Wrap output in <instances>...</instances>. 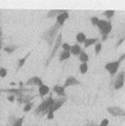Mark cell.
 I'll list each match as a JSON object with an SVG mask.
<instances>
[{
	"instance_id": "4fadbf2b",
	"label": "cell",
	"mask_w": 125,
	"mask_h": 126,
	"mask_svg": "<svg viewBox=\"0 0 125 126\" xmlns=\"http://www.w3.org/2000/svg\"><path fill=\"white\" fill-rule=\"evenodd\" d=\"M25 84L26 86H32V87H39V86H42L43 84V81H42V79L41 77H38V76H34V77H31V79H29L28 81L25 82Z\"/></svg>"
},
{
	"instance_id": "484cf974",
	"label": "cell",
	"mask_w": 125,
	"mask_h": 126,
	"mask_svg": "<svg viewBox=\"0 0 125 126\" xmlns=\"http://www.w3.org/2000/svg\"><path fill=\"white\" fill-rule=\"evenodd\" d=\"M103 16L106 17L108 20H111V18H113V16H114V11H112V10H110V11H105V12H103Z\"/></svg>"
},
{
	"instance_id": "5bb4252c",
	"label": "cell",
	"mask_w": 125,
	"mask_h": 126,
	"mask_svg": "<svg viewBox=\"0 0 125 126\" xmlns=\"http://www.w3.org/2000/svg\"><path fill=\"white\" fill-rule=\"evenodd\" d=\"M53 93H56L60 98H67V94H66V88L63 86H58L56 84L53 87Z\"/></svg>"
},
{
	"instance_id": "30bf717a",
	"label": "cell",
	"mask_w": 125,
	"mask_h": 126,
	"mask_svg": "<svg viewBox=\"0 0 125 126\" xmlns=\"http://www.w3.org/2000/svg\"><path fill=\"white\" fill-rule=\"evenodd\" d=\"M106 111L111 114L112 117H123L125 113L122 107H107Z\"/></svg>"
},
{
	"instance_id": "7a4b0ae2",
	"label": "cell",
	"mask_w": 125,
	"mask_h": 126,
	"mask_svg": "<svg viewBox=\"0 0 125 126\" xmlns=\"http://www.w3.org/2000/svg\"><path fill=\"white\" fill-rule=\"evenodd\" d=\"M55 102V99H53V92L50 93L49 92V98H47L45 100H43L39 105L36 107V110L34 111V114L36 117H43V115H47V111L49 110V107L54 105Z\"/></svg>"
},
{
	"instance_id": "9a60e30c",
	"label": "cell",
	"mask_w": 125,
	"mask_h": 126,
	"mask_svg": "<svg viewBox=\"0 0 125 126\" xmlns=\"http://www.w3.org/2000/svg\"><path fill=\"white\" fill-rule=\"evenodd\" d=\"M49 92H50V88H49L47 84H42V86L38 87V96L43 98L44 95L49 94Z\"/></svg>"
},
{
	"instance_id": "9c48e42d",
	"label": "cell",
	"mask_w": 125,
	"mask_h": 126,
	"mask_svg": "<svg viewBox=\"0 0 125 126\" xmlns=\"http://www.w3.org/2000/svg\"><path fill=\"white\" fill-rule=\"evenodd\" d=\"M36 98V95L34 94H24V95H20V96H17L16 98V101L19 104V105H25V104H28L30 101H34V99Z\"/></svg>"
},
{
	"instance_id": "cb8c5ba5",
	"label": "cell",
	"mask_w": 125,
	"mask_h": 126,
	"mask_svg": "<svg viewBox=\"0 0 125 126\" xmlns=\"http://www.w3.org/2000/svg\"><path fill=\"white\" fill-rule=\"evenodd\" d=\"M87 70H88V64L87 63H81L80 64V68H79V71H80V74H86L87 73Z\"/></svg>"
},
{
	"instance_id": "ba28073f",
	"label": "cell",
	"mask_w": 125,
	"mask_h": 126,
	"mask_svg": "<svg viewBox=\"0 0 125 126\" xmlns=\"http://www.w3.org/2000/svg\"><path fill=\"white\" fill-rule=\"evenodd\" d=\"M66 101H67V98H60V96H58L57 99H55L54 105L51 106V107H49V110L47 111V114H48V113H55L56 111H58V110L66 104Z\"/></svg>"
},
{
	"instance_id": "5b68a950",
	"label": "cell",
	"mask_w": 125,
	"mask_h": 126,
	"mask_svg": "<svg viewBox=\"0 0 125 126\" xmlns=\"http://www.w3.org/2000/svg\"><path fill=\"white\" fill-rule=\"evenodd\" d=\"M97 28L99 29V32L101 36H110L112 29V23L111 20H104V19H99L97 24Z\"/></svg>"
},
{
	"instance_id": "7c38bea8",
	"label": "cell",
	"mask_w": 125,
	"mask_h": 126,
	"mask_svg": "<svg viewBox=\"0 0 125 126\" xmlns=\"http://www.w3.org/2000/svg\"><path fill=\"white\" fill-rule=\"evenodd\" d=\"M81 81H79L76 77L74 76H69L66 79V82L63 84V87L64 88H67V87H71V86H81Z\"/></svg>"
},
{
	"instance_id": "44dd1931",
	"label": "cell",
	"mask_w": 125,
	"mask_h": 126,
	"mask_svg": "<svg viewBox=\"0 0 125 126\" xmlns=\"http://www.w3.org/2000/svg\"><path fill=\"white\" fill-rule=\"evenodd\" d=\"M17 49H18V45H16V44H11V45H5L4 51H5L6 54H12V52H14Z\"/></svg>"
},
{
	"instance_id": "f1b7e54d",
	"label": "cell",
	"mask_w": 125,
	"mask_h": 126,
	"mask_svg": "<svg viewBox=\"0 0 125 126\" xmlns=\"http://www.w3.org/2000/svg\"><path fill=\"white\" fill-rule=\"evenodd\" d=\"M6 76H7V70L5 68H1L0 67V77L4 79V77H6Z\"/></svg>"
},
{
	"instance_id": "2e32d148",
	"label": "cell",
	"mask_w": 125,
	"mask_h": 126,
	"mask_svg": "<svg viewBox=\"0 0 125 126\" xmlns=\"http://www.w3.org/2000/svg\"><path fill=\"white\" fill-rule=\"evenodd\" d=\"M82 48L80 47V44H74V45H71V48H70V55H75V56H79L80 54H81V51H82Z\"/></svg>"
},
{
	"instance_id": "1f68e13d",
	"label": "cell",
	"mask_w": 125,
	"mask_h": 126,
	"mask_svg": "<svg viewBox=\"0 0 125 126\" xmlns=\"http://www.w3.org/2000/svg\"><path fill=\"white\" fill-rule=\"evenodd\" d=\"M123 43H124V37H122V38L119 39L118 42L116 43V45H114V47H116V48H119V45H122Z\"/></svg>"
},
{
	"instance_id": "d6986e66",
	"label": "cell",
	"mask_w": 125,
	"mask_h": 126,
	"mask_svg": "<svg viewBox=\"0 0 125 126\" xmlns=\"http://www.w3.org/2000/svg\"><path fill=\"white\" fill-rule=\"evenodd\" d=\"M77 57H79V61H80L81 63H87L88 61H89V56L86 54V51H85V50H82V51H81V54H80Z\"/></svg>"
},
{
	"instance_id": "7402d4cb",
	"label": "cell",
	"mask_w": 125,
	"mask_h": 126,
	"mask_svg": "<svg viewBox=\"0 0 125 126\" xmlns=\"http://www.w3.org/2000/svg\"><path fill=\"white\" fill-rule=\"evenodd\" d=\"M61 10H51V11H49L48 13H47V18H49V19H51V18H55V17H57L58 14H61Z\"/></svg>"
},
{
	"instance_id": "4dcf8cb0",
	"label": "cell",
	"mask_w": 125,
	"mask_h": 126,
	"mask_svg": "<svg viewBox=\"0 0 125 126\" xmlns=\"http://www.w3.org/2000/svg\"><path fill=\"white\" fill-rule=\"evenodd\" d=\"M98 21H99V18H98V17H92V18H90V23H92L93 26H97Z\"/></svg>"
},
{
	"instance_id": "836d02e7",
	"label": "cell",
	"mask_w": 125,
	"mask_h": 126,
	"mask_svg": "<svg viewBox=\"0 0 125 126\" xmlns=\"http://www.w3.org/2000/svg\"><path fill=\"white\" fill-rule=\"evenodd\" d=\"M17 119V117H16V114H10V123H11V125L13 124V121Z\"/></svg>"
},
{
	"instance_id": "3957f363",
	"label": "cell",
	"mask_w": 125,
	"mask_h": 126,
	"mask_svg": "<svg viewBox=\"0 0 125 126\" xmlns=\"http://www.w3.org/2000/svg\"><path fill=\"white\" fill-rule=\"evenodd\" d=\"M62 32H58V35H57V37H56L55 39V43H54V45H53V48H51V51H50V55H49L48 60L45 61V67H48L49 63L51 62V60L54 58V56H55L56 54H57V51H58V49L61 48V45H62Z\"/></svg>"
},
{
	"instance_id": "4316f807",
	"label": "cell",
	"mask_w": 125,
	"mask_h": 126,
	"mask_svg": "<svg viewBox=\"0 0 125 126\" xmlns=\"http://www.w3.org/2000/svg\"><path fill=\"white\" fill-rule=\"evenodd\" d=\"M101 49H103V43L99 41V42L95 43V50H94L95 55H99V54H100V51H101Z\"/></svg>"
},
{
	"instance_id": "8fae6325",
	"label": "cell",
	"mask_w": 125,
	"mask_h": 126,
	"mask_svg": "<svg viewBox=\"0 0 125 126\" xmlns=\"http://www.w3.org/2000/svg\"><path fill=\"white\" fill-rule=\"evenodd\" d=\"M68 18H69V13H68V11L64 10V11L61 12V14H58V16L56 17V23L62 28L63 25H64V23H66V20H67Z\"/></svg>"
},
{
	"instance_id": "d6a6232c",
	"label": "cell",
	"mask_w": 125,
	"mask_h": 126,
	"mask_svg": "<svg viewBox=\"0 0 125 126\" xmlns=\"http://www.w3.org/2000/svg\"><path fill=\"white\" fill-rule=\"evenodd\" d=\"M99 126H108V119H103Z\"/></svg>"
},
{
	"instance_id": "8992f818",
	"label": "cell",
	"mask_w": 125,
	"mask_h": 126,
	"mask_svg": "<svg viewBox=\"0 0 125 126\" xmlns=\"http://www.w3.org/2000/svg\"><path fill=\"white\" fill-rule=\"evenodd\" d=\"M34 88H24V87H19V88H8V89H0V93H8V94H12L16 98L17 96H20L24 95L26 93H32Z\"/></svg>"
},
{
	"instance_id": "74e56055",
	"label": "cell",
	"mask_w": 125,
	"mask_h": 126,
	"mask_svg": "<svg viewBox=\"0 0 125 126\" xmlns=\"http://www.w3.org/2000/svg\"><path fill=\"white\" fill-rule=\"evenodd\" d=\"M1 49H2V41L0 39V51H1Z\"/></svg>"
},
{
	"instance_id": "d4e9b609",
	"label": "cell",
	"mask_w": 125,
	"mask_h": 126,
	"mask_svg": "<svg viewBox=\"0 0 125 126\" xmlns=\"http://www.w3.org/2000/svg\"><path fill=\"white\" fill-rule=\"evenodd\" d=\"M24 119H25V117H20V118H17V119H16V120L13 121L12 126H23Z\"/></svg>"
},
{
	"instance_id": "6da1fadb",
	"label": "cell",
	"mask_w": 125,
	"mask_h": 126,
	"mask_svg": "<svg viewBox=\"0 0 125 126\" xmlns=\"http://www.w3.org/2000/svg\"><path fill=\"white\" fill-rule=\"evenodd\" d=\"M60 29H61V26H60L57 23H55L54 25H51V26L41 36V39H43L44 42H47V44H48V47L50 49L53 48V45H54V43H55L56 37H57L58 32H60Z\"/></svg>"
},
{
	"instance_id": "f546056e",
	"label": "cell",
	"mask_w": 125,
	"mask_h": 126,
	"mask_svg": "<svg viewBox=\"0 0 125 126\" xmlns=\"http://www.w3.org/2000/svg\"><path fill=\"white\" fill-rule=\"evenodd\" d=\"M61 47H62V50H64V51H69L70 52V48H71V45L67 44V43H63Z\"/></svg>"
},
{
	"instance_id": "e575fe53",
	"label": "cell",
	"mask_w": 125,
	"mask_h": 126,
	"mask_svg": "<svg viewBox=\"0 0 125 126\" xmlns=\"http://www.w3.org/2000/svg\"><path fill=\"white\" fill-rule=\"evenodd\" d=\"M7 100H8V101H11V102H13L14 100H16V96L12 95V94H10V95H8V98H7Z\"/></svg>"
},
{
	"instance_id": "8d00e7d4",
	"label": "cell",
	"mask_w": 125,
	"mask_h": 126,
	"mask_svg": "<svg viewBox=\"0 0 125 126\" xmlns=\"http://www.w3.org/2000/svg\"><path fill=\"white\" fill-rule=\"evenodd\" d=\"M47 115H48V117H47V119H48V120L54 119V113H48Z\"/></svg>"
},
{
	"instance_id": "52a82bcc",
	"label": "cell",
	"mask_w": 125,
	"mask_h": 126,
	"mask_svg": "<svg viewBox=\"0 0 125 126\" xmlns=\"http://www.w3.org/2000/svg\"><path fill=\"white\" fill-rule=\"evenodd\" d=\"M124 80H125V71L122 70L118 75L114 77V81H113V87H114L116 91H119V89L123 88V86H124Z\"/></svg>"
},
{
	"instance_id": "ffe728a7",
	"label": "cell",
	"mask_w": 125,
	"mask_h": 126,
	"mask_svg": "<svg viewBox=\"0 0 125 126\" xmlns=\"http://www.w3.org/2000/svg\"><path fill=\"white\" fill-rule=\"evenodd\" d=\"M100 39L98 38V37H94V38H87L86 39V42L83 43V45H85V48H88L90 45H93V44H95L97 42H99Z\"/></svg>"
},
{
	"instance_id": "e0dca14e",
	"label": "cell",
	"mask_w": 125,
	"mask_h": 126,
	"mask_svg": "<svg viewBox=\"0 0 125 126\" xmlns=\"http://www.w3.org/2000/svg\"><path fill=\"white\" fill-rule=\"evenodd\" d=\"M69 57H70L69 51L61 50V51L58 52V61H60V62H63V61H66V60H69Z\"/></svg>"
},
{
	"instance_id": "f35d334b",
	"label": "cell",
	"mask_w": 125,
	"mask_h": 126,
	"mask_svg": "<svg viewBox=\"0 0 125 126\" xmlns=\"http://www.w3.org/2000/svg\"><path fill=\"white\" fill-rule=\"evenodd\" d=\"M19 87H20V88L21 87H24V83H23V82H19Z\"/></svg>"
},
{
	"instance_id": "ac0fdd59",
	"label": "cell",
	"mask_w": 125,
	"mask_h": 126,
	"mask_svg": "<svg viewBox=\"0 0 125 126\" xmlns=\"http://www.w3.org/2000/svg\"><path fill=\"white\" fill-rule=\"evenodd\" d=\"M30 55H31V52H28V54H26L25 56L23 57V58H19V60H18V65H17V73H18V71H19V69H20V68L23 67V65H24V64H25V62H26V60L29 58V56H30Z\"/></svg>"
},
{
	"instance_id": "603a6c76",
	"label": "cell",
	"mask_w": 125,
	"mask_h": 126,
	"mask_svg": "<svg viewBox=\"0 0 125 126\" xmlns=\"http://www.w3.org/2000/svg\"><path fill=\"white\" fill-rule=\"evenodd\" d=\"M86 39H87V37H86V35H85L83 32H79V33L76 35V44L85 43L86 42Z\"/></svg>"
},
{
	"instance_id": "83f0119b",
	"label": "cell",
	"mask_w": 125,
	"mask_h": 126,
	"mask_svg": "<svg viewBox=\"0 0 125 126\" xmlns=\"http://www.w3.org/2000/svg\"><path fill=\"white\" fill-rule=\"evenodd\" d=\"M32 107H34V101H30L28 104H25L24 105V112H30L32 110Z\"/></svg>"
},
{
	"instance_id": "d590c367",
	"label": "cell",
	"mask_w": 125,
	"mask_h": 126,
	"mask_svg": "<svg viewBox=\"0 0 125 126\" xmlns=\"http://www.w3.org/2000/svg\"><path fill=\"white\" fill-rule=\"evenodd\" d=\"M85 126H99V125H97L94 121H88V123H86V125Z\"/></svg>"
},
{
	"instance_id": "277c9868",
	"label": "cell",
	"mask_w": 125,
	"mask_h": 126,
	"mask_svg": "<svg viewBox=\"0 0 125 126\" xmlns=\"http://www.w3.org/2000/svg\"><path fill=\"white\" fill-rule=\"evenodd\" d=\"M124 57L125 55L123 54L122 56L119 57L117 61H113V62H108L105 64V69L107 70L108 73H110V75H112V76H114L117 73H118V69H119V65L123 63V61H124Z\"/></svg>"
}]
</instances>
